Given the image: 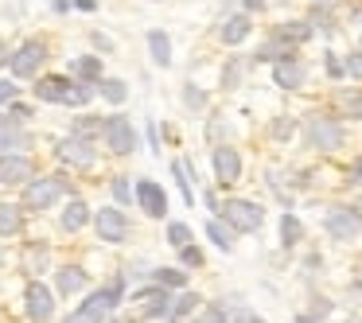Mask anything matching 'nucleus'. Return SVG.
I'll return each instance as SVG.
<instances>
[{
	"instance_id": "2eb2a0df",
	"label": "nucleus",
	"mask_w": 362,
	"mask_h": 323,
	"mask_svg": "<svg viewBox=\"0 0 362 323\" xmlns=\"http://www.w3.org/2000/svg\"><path fill=\"white\" fill-rule=\"evenodd\" d=\"M24 304H28V315H32L35 323H43V319H51V312H55V292H51L47 284L32 281L28 292H24Z\"/></svg>"
},
{
	"instance_id": "ea45409f",
	"label": "nucleus",
	"mask_w": 362,
	"mask_h": 323,
	"mask_svg": "<svg viewBox=\"0 0 362 323\" xmlns=\"http://www.w3.org/2000/svg\"><path fill=\"white\" fill-rule=\"evenodd\" d=\"M20 90H24V86H20L16 78H0V105H12L20 98Z\"/></svg>"
},
{
	"instance_id": "6ab92c4d",
	"label": "nucleus",
	"mask_w": 362,
	"mask_h": 323,
	"mask_svg": "<svg viewBox=\"0 0 362 323\" xmlns=\"http://www.w3.org/2000/svg\"><path fill=\"white\" fill-rule=\"evenodd\" d=\"M148 55H152V63H156L160 71L172 66V35H168L164 28H152L148 32Z\"/></svg>"
},
{
	"instance_id": "423d86ee",
	"label": "nucleus",
	"mask_w": 362,
	"mask_h": 323,
	"mask_svg": "<svg viewBox=\"0 0 362 323\" xmlns=\"http://www.w3.org/2000/svg\"><path fill=\"white\" fill-rule=\"evenodd\" d=\"M32 94L35 102L43 105H71V74H40V78H32Z\"/></svg>"
},
{
	"instance_id": "7c9ffc66",
	"label": "nucleus",
	"mask_w": 362,
	"mask_h": 323,
	"mask_svg": "<svg viewBox=\"0 0 362 323\" xmlns=\"http://www.w3.org/2000/svg\"><path fill=\"white\" fill-rule=\"evenodd\" d=\"M281 237H284V245H288V249L300 242V237H304V226L296 222V214H284V218H281Z\"/></svg>"
},
{
	"instance_id": "49530a36",
	"label": "nucleus",
	"mask_w": 362,
	"mask_h": 323,
	"mask_svg": "<svg viewBox=\"0 0 362 323\" xmlns=\"http://www.w3.org/2000/svg\"><path fill=\"white\" fill-rule=\"evenodd\" d=\"M195 323H226V315H222V312H218V307H206V312H203V315H199V319H195Z\"/></svg>"
},
{
	"instance_id": "393cba45",
	"label": "nucleus",
	"mask_w": 362,
	"mask_h": 323,
	"mask_svg": "<svg viewBox=\"0 0 362 323\" xmlns=\"http://www.w3.org/2000/svg\"><path fill=\"white\" fill-rule=\"evenodd\" d=\"M86 281L90 276L82 273L78 265H63L59 269V296H74L78 288H86Z\"/></svg>"
},
{
	"instance_id": "09e8293b",
	"label": "nucleus",
	"mask_w": 362,
	"mask_h": 323,
	"mask_svg": "<svg viewBox=\"0 0 362 323\" xmlns=\"http://www.w3.org/2000/svg\"><path fill=\"white\" fill-rule=\"evenodd\" d=\"M71 8H78V12H98V0H71Z\"/></svg>"
},
{
	"instance_id": "58836bf2",
	"label": "nucleus",
	"mask_w": 362,
	"mask_h": 323,
	"mask_svg": "<svg viewBox=\"0 0 362 323\" xmlns=\"http://www.w3.org/2000/svg\"><path fill=\"white\" fill-rule=\"evenodd\" d=\"M168 242H172L175 249H183V245H191V230L183 226V222H172V226H168Z\"/></svg>"
},
{
	"instance_id": "aec40b11",
	"label": "nucleus",
	"mask_w": 362,
	"mask_h": 323,
	"mask_svg": "<svg viewBox=\"0 0 362 323\" xmlns=\"http://www.w3.org/2000/svg\"><path fill=\"white\" fill-rule=\"evenodd\" d=\"M335 105H339V113H343V117L362 121V86H343L335 94Z\"/></svg>"
},
{
	"instance_id": "ddd939ff",
	"label": "nucleus",
	"mask_w": 362,
	"mask_h": 323,
	"mask_svg": "<svg viewBox=\"0 0 362 323\" xmlns=\"http://www.w3.org/2000/svg\"><path fill=\"white\" fill-rule=\"evenodd\" d=\"M94 226H98V237H102V242H125V234H129V222H125V214H121V206H102V211L94 214Z\"/></svg>"
},
{
	"instance_id": "20e7f679",
	"label": "nucleus",
	"mask_w": 362,
	"mask_h": 323,
	"mask_svg": "<svg viewBox=\"0 0 362 323\" xmlns=\"http://www.w3.org/2000/svg\"><path fill=\"white\" fill-rule=\"evenodd\" d=\"M102 141H105V148L117 152V156H133L136 152L133 121H129L125 113H110V117H105V129H102Z\"/></svg>"
},
{
	"instance_id": "f257e3e1",
	"label": "nucleus",
	"mask_w": 362,
	"mask_h": 323,
	"mask_svg": "<svg viewBox=\"0 0 362 323\" xmlns=\"http://www.w3.org/2000/svg\"><path fill=\"white\" fill-rule=\"evenodd\" d=\"M47 59H51V43L43 40V35H28L20 47H12L8 71H12V78H16V82H32V78H40V74H43Z\"/></svg>"
},
{
	"instance_id": "3c124183",
	"label": "nucleus",
	"mask_w": 362,
	"mask_h": 323,
	"mask_svg": "<svg viewBox=\"0 0 362 323\" xmlns=\"http://www.w3.org/2000/svg\"><path fill=\"white\" fill-rule=\"evenodd\" d=\"M312 8H327V12H335L339 8V0H308Z\"/></svg>"
},
{
	"instance_id": "4be33fe9",
	"label": "nucleus",
	"mask_w": 362,
	"mask_h": 323,
	"mask_svg": "<svg viewBox=\"0 0 362 323\" xmlns=\"http://www.w3.org/2000/svg\"><path fill=\"white\" fill-rule=\"evenodd\" d=\"M292 51H296V47H288V43H284V40H276V35H273V32H269V40H265V43H261V47H257V51H253V63H269V66H273V63H276V59H284V55H292Z\"/></svg>"
},
{
	"instance_id": "f3484780",
	"label": "nucleus",
	"mask_w": 362,
	"mask_h": 323,
	"mask_svg": "<svg viewBox=\"0 0 362 323\" xmlns=\"http://www.w3.org/2000/svg\"><path fill=\"white\" fill-rule=\"evenodd\" d=\"M273 35H276V40H284L288 47L300 51V47H304V43L315 35V28L308 24V16H304V20H281V24L273 28Z\"/></svg>"
},
{
	"instance_id": "4d7b16f0",
	"label": "nucleus",
	"mask_w": 362,
	"mask_h": 323,
	"mask_svg": "<svg viewBox=\"0 0 362 323\" xmlns=\"http://www.w3.org/2000/svg\"><path fill=\"white\" fill-rule=\"evenodd\" d=\"M358 47H362V40H358Z\"/></svg>"
},
{
	"instance_id": "603ef678",
	"label": "nucleus",
	"mask_w": 362,
	"mask_h": 323,
	"mask_svg": "<svg viewBox=\"0 0 362 323\" xmlns=\"http://www.w3.org/2000/svg\"><path fill=\"white\" fill-rule=\"evenodd\" d=\"M346 16H351V24H362V4H351V12H346Z\"/></svg>"
},
{
	"instance_id": "9b49d317",
	"label": "nucleus",
	"mask_w": 362,
	"mask_h": 323,
	"mask_svg": "<svg viewBox=\"0 0 362 323\" xmlns=\"http://www.w3.org/2000/svg\"><path fill=\"white\" fill-rule=\"evenodd\" d=\"M327 234L335 237V242H354V237L362 234L358 211H351V206H335V211L327 214Z\"/></svg>"
},
{
	"instance_id": "c85d7f7f",
	"label": "nucleus",
	"mask_w": 362,
	"mask_h": 323,
	"mask_svg": "<svg viewBox=\"0 0 362 323\" xmlns=\"http://www.w3.org/2000/svg\"><path fill=\"white\" fill-rule=\"evenodd\" d=\"M206 237H211V242L218 245V249H226V253L234 249V230H226L222 222H214V218L206 222Z\"/></svg>"
},
{
	"instance_id": "2f4dec72",
	"label": "nucleus",
	"mask_w": 362,
	"mask_h": 323,
	"mask_svg": "<svg viewBox=\"0 0 362 323\" xmlns=\"http://www.w3.org/2000/svg\"><path fill=\"white\" fill-rule=\"evenodd\" d=\"M156 284L160 288H183V284H187V273H183V269H156Z\"/></svg>"
},
{
	"instance_id": "0eeeda50",
	"label": "nucleus",
	"mask_w": 362,
	"mask_h": 323,
	"mask_svg": "<svg viewBox=\"0 0 362 323\" xmlns=\"http://www.w3.org/2000/svg\"><path fill=\"white\" fill-rule=\"evenodd\" d=\"M218 43L222 47H242L245 40L253 35V16L245 8H238V12H230V16H222V24H218Z\"/></svg>"
},
{
	"instance_id": "39448f33",
	"label": "nucleus",
	"mask_w": 362,
	"mask_h": 323,
	"mask_svg": "<svg viewBox=\"0 0 362 323\" xmlns=\"http://www.w3.org/2000/svg\"><path fill=\"white\" fill-rule=\"evenodd\" d=\"M222 218H226L230 230H238V234H250V230H261L265 211H261L257 203H245V199H230V203L222 206Z\"/></svg>"
},
{
	"instance_id": "e433bc0d",
	"label": "nucleus",
	"mask_w": 362,
	"mask_h": 323,
	"mask_svg": "<svg viewBox=\"0 0 362 323\" xmlns=\"http://www.w3.org/2000/svg\"><path fill=\"white\" fill-rule=\"evenodd\" d=\"M110 191H113V199L121 203V211H125V206L133 203V187H129V180H125V175H117V180L110 183Z\"/></svg>"
},
{
	"instance_id": "c9c22d12",
	"label": "nucleus",
	"mask_w": 362,
	"mask_h": 323,
	"mask_svg": "<svg viewBox=\"0 0 362 323\" xmlns=\"http://www.w3.org/2000/svg\"><path fill=\"white\" fill-rule=\"evenodd\" d=\"M343 66H346V78L362 82V47L346 51V55H343Z\"/></svg>"
},
{
	"instance_id": "f03ea898",
	"label": "nucleus",
	"mask_w": 362,
	"mask_h": 323,
	"mask_svg": "<svg viewBox=\"0 0 362 323\" xmlns=\"http://www.w3.org/2000/svg\"><path fill=\"white\" fill-rule=\"evenodd\" d=\"M304 136H308V144H312L315 152H339L343 148V141H346V129H343V121L339 117H331V113H308L304 117Z\"/></svg>"
},
{
	"instance_id": "7ed1b4c3",
	"label": "nucleus",
	"mask_w": 362,
	"mask_h": 323,
	"mask_svg": "<svg viewBox=\"0 0 362 323\" xmlns=\"http://www.w3.org/2000/svg\"><path fill=\"white\" fill-rule=\"evenodd\" d=\"M59 195H66V175H32L24 191L28 211H47L59 203Z\"/></svg>"
},
{
	"instance_id": "473e14b6",
	"label": "nucleus",
	"mask_w": 362,
	"mask_h": 323,
	"mask_svg": "<svg viewBox=\"0 0 362 323\" xmlns=\"http://www.w3.org/2000/svg\"><path fill=\"white\" fill-rule=\"evenodd\" d=\"M172 175H175V183H180V191H183V203L195 206V191H191V183H187V164H183V160L172 164Z\"/></svg>"
},
{
	"instance_id": "5701e85b",
	"label": "nucleus",
	"mask_w": 362,
	"mask_h": 323,
	"mask_svg": "<svg viewBox=\"0 0 362 323\" xmlns=\"http://www.w3.org/2000/svg\"><path fill=\"white\" fill-rule=\"evenodd\" d=\"M71 74L74 78H86V82H98L105 74V66H102V55H94V51H90V55H78L71 63Z\"/></svg>"
},
{
	"instance_id": "37998d69",
	"label": "nucleus",
	"mask_w": 362,
	"mask_h": 323,
	"mask_svg": "<svg viewBox=\"0 0 362 323\" xmlns=\"http://www.w3.org/2000/svg\"><path fill=\"white\" fill-rule=\"evenodd\" d=\"M180 253H183V265H191V269H199V265H203V253H199L195 245H183Z\"/></svg>"
},
{
	"instance_id": "c03bdc74",
	"label": "nucleus",
	"mask_w": 362,
	"mask_h": 323,
	"mask_svg": "<svg viewBox=\"0 0 362 323\" xmlns=\"http://www.w3.org/2000/svg\"><path fill=\"white\" fill-rule=\"evenodd\" d=\"M8 113H12V117H16V121H28V117H32L35 110H32V105H24V102H20V98H16V102L8 105Z\"/></svg>"
},
{
	"instance_id": "4468645a",
	"label": "nucleus",
	"mask_w": 362,
	"mask_h": 323,
	"mask_svg": "<svg viewBox=\"0 0 362 323\" xmlns=\"http://www.w3.org/2000/svg\"><path fill=\"white\" fill-rule=\"evenodd\" d=\"M24 148H32V136H28V129H24V121H16L8 113H0V156L4 152H24Z\"/></svg>"
},
{
	"instance_id": "b1692460",
	"label": "nucleus",
	"mask_w": 362,
	"mask_h": 323,
	"mask_svg": "<svg viewBox=\"0 0 362 323\" xmlns=\"http://www.w3.org/2000/svg\"><path fill=\"white\" fill-rule=\"evenodd\" d=\"M102 129H105V117H98L94 110H86L82 117H74L71 133L74 136H86V141H98V136H102Z\"/></svg>"
},
{
	"instance_id": "412c9836",
	"label": "nucleus",
	"mask_w": 362,
	"mask_h": 323,
	"mask_svg": "<svg viewBox=\"0 0 362 323\" xmlns=\"http://www.w3.org/2000/svg\"><path fill=\"white\" fill-rule=\"evenodd\" d=\"M94 90H98V98H105L110 105H125V98H129V82L125 78H98L94 82Z\"/></svg>"
},
{
	"instance_id": "c756f323",
	"label": "nucleus",
	"mask_w": 362,
	"mask_h": 323,
	"mask_svg": "<svg viewBox=\"0 0 362 323\" xmlns=\"http://www.w3.org/2000/svg\"><path fill=\"white\" fill-rule=\"evenodd\" d=\"M199 304H203V300H199V296H195V292H183V296H180V300H175V307H168V315H172V319H175V323H180V319H187V315H191V312H195V307H199Z\"/></svg>"
},
{
	"instance_id": "8fccbe9b",
	"label": "nucleus",
	"mask_w": 362,
	"mask_h": 323,
	"mask_svg": "<svg viewBox=\"0 0 362 323\" xmlns=\"http://www.w3.org/2000/svg\"><path fill=\"white\" fill-rule=\"evenodd\" d=\"M8 55H12V47H8V43H4V35H0V71L8 66Z\"/></svg>"
},
{
	"instance_id": "6e6d98bb",
	"label": "nucleus",
	"mask_w": 362,
	"mask_h": 323,
	"mask_svg": "<svg viewBox=\"0 0 362 323\" xmlns=\"http://www.w3.org/2000/svg\"><path fill=\"white\" fill-rule=\"evenodd\" d=\"M269 4H281V8H284V4H288V0H269Z\"/></svg>"
},
{
	"instance_id": "79ce46f5",
	"label": "nucleus",
	"mask_w": 362,
	"mask_h": 323,
	"mask_svg": "<svg viewBox=\"0 0 362 323\" xmlns=\"http://www.w3.org/2000/svg\"><path fill=\"white\" fill-rule=\"evenodd\" d=\"M292 133H296V121H292V117H276L273 121V136H276V141H288Z\"/></svg>"
},
{
	"instance_id": "864d4df0",
	"label": "nucleus",
	"mask_w": 362,
	"mask_h": 323,
	"mask_svg": "<svg viewBox=\"0 0 362 323\" xmlns=\"http://www.w3.org/2000/svg\"><path fill=\"white\" fill-rule=\"evenodd\" d=\"M51 8H55L59 16H63V12H71V0H51Z\"/></svg>"
},
{
	"instance_id": "4c0bfd02",
	"label": "nucleus",
	"mask_w": 362,
	"mask_h": 323,
	"mask_svg": "<svg viewBox=\"0 0 362 323\" xmlns=\"http://www.w3.org/2000/svg\"><path fill=\"white\" fill-rule=\"evenodd\" d=\"M183 105H187V110H203V105H206V94L195 86V82H187V86H183Z\"/></svg>"
},
{
	"instance_id": "1a4fd4ad",
	"label": "nucleus",
	"mask_w": 362,
	"mask_h": 323,
	"mask_svg": "<svg viewBox=\"0 0 362 323\" xmlns=\"http://www.w3.org/2000/svg\"><path fill=\"white\" fill-rule=\"evenodd\" d=\"M55 156L59 160H66V164H74V168H94V160H98V148H94V141H86V136H63V141L55 144Z\"/></svg>"
},
{
	"instance_id": "de8ad7c7",
	"label": "nucleus",
	"mask_w": 362,
	"mask_h": 323,
	"mask_svg": "<svg viewBox=\"0 0 362 323\" xmlns=\"http://www.w3.org/2000/svg\"><path fill=\"white\" fill-rule=\"evenodd\" d=\"M242 8L250 12V16H257V12H265V8H269V0H242Z\"/></svg>"
},
{
	"instance_id": "72a5a7b5",
	"label": "nucleus",
	"mask_w": 362,
	"mask_h": 323,
	"mask_svg": "<svg viewBox=\"0 0 362 323\" xmlns=\"http://www.w3.org/2000/svg\"><path fill=\"white\" fill-rule=\"evenodd\" d=\"M144 300H148V307H144V315H152V319H160V315H168V296H164V288H156V292H144Z\"/></svg>"
},
{
	"instance_id": "cd10ccee",
	"label": "nucleus",
	"mask_w": 362,
	"mask_h": 323,
	"mask_svg": "<svg viewBox=\"0 0 362 323\" xmlns=\"http://www.w3.org/2000/svg\"><path fill=\"white\" fill-rule=\"evenodd\" d=\"M20 226H24V211H20V206H12V203H0V237L16 234Z\"/></svg>"
},
{
	"instance_id": "bb28decb",
	"label": "nucleus",
	"mask_w": 362,
	"mask_h": 323,
	"mask_svg": "<svg viewBox=\"0 0 362 323\" xmlns=\"http://www.w3.org/2000/svg\"><path fill=\"white\" fill-rule=\"evenodd\" d=\"M90 222V206L82 203V199H71L63 211V230H82Z\"/></svg>"
},
{
	"instance_id": "dca6fc26",
	"label": "nucleus",
	"mask_w": 362,
	"mask_h": 323,
	"mask_svg": "<svg viewBox=\"0 0 362 323\" xmlns=\"http://www.w3.org/2000/svg\"><path fill=\"white\" fill-rule=\"evenodd\" d=\"M136 203H141V211L148 214V218H164L168 214V199H164V187L152 180H141L136 183Z\"/></svg>"
},
{
	"instance_id": "5fc2aeb1",
	"label": "nucleus",
	"mask_w": 362,
	"mask_h": 323,
	"mask_svg": "<svg viewBox=\"0 0 362 323\" xmlns=\"http://www.w3.org/2000/svg\"><path fill=\"white\" fill-rule=\"evenodd\" d=\"M351 180H354V183L362 180V160H354V168H351Z\"/></svg>"
},
{
	"instance_id": "a18cd8bd",
	"label": "nucleus",
	"mask_w": 362,
	"mask_h": 323,
	"mask_svg": "<svg viewBox=\"0 0 362 323\" xmlns=\"http://www.w3.org/2000/svg\"><path fill=\"white\" fill-rule=\"evenodd\" d=\"M90 43H94V47L102 51V55H110V51H113V40H110V35H102V32L90 35Z\"/></svg>"
},
{
	"instance_id": "f8f14e48",
	"label": "nucleus",
	"mask_w": 362,
	"mask_h": 323,
	"mask_svg": "<svg viewBox=\"0 0 362 323\" xmlns=\"http://www.w3.org/2000/svg\"><path fill=\"white\" fill-rule=\"evenodd\" d=\"M211 164H214V180L226 183V187L242 180V156H238V148H230V144H218V148L211 152Z\"/></svg>"
},
{
	"instance_id": "a211bd4d",
	"label": "nucleus",
	"mask_w": 362,
	"mask_h": 323,
	"mask_svg": "<svg viewBox=\"0 0 362 323\" xmlns=\"http://www.w3.org/2000/svg\"><path fill=\"white\" fill-rule=\"evenodd\" d=\"M250 63H253V59H245V55H226L218 86H222V90H238V86L245 82V71H250Z\"/></svg>"
},
{
	"instance_id": "f704fd0d",
	"label": "nucleus",
	"mask_w": 362,
	"mask_h": 323,
	"mask_svg": "<svg viewBox=\"0 0 362 323\" xmlns=\"http://www.w3.org/2000/svg\"><path fill=\"white\" fill-rule=\"evenodd\" d=\"M323 71H327L331 82H343L346 78V66H343V59H339L335 51H327V55H323Z\"/></svg>"
},
{
	"instance_id": "9d476101",
	"label": "nucleus",
	"mask_w": 362,
	"mask_h": 323,
	"mask_svg": "<svg viewBox=\"0 0 362 323\" xmlns=\"http://www.w3.org/2000/svg\"><path fill=\"white\" fill-rule=\"evenodd\" d=\"M32 175H35L32 156H24V152H4V156H0V183H4V187L28 183Z\"/></svg>"
},
{
	"instance_id": "a19ab883",
	"label": "nucleus",
	"mask_w": 362,
	"mask_h": 323,
	"mask_svg": "<svg viewBox=\"0 0 362 323\" xmlns=\"http://www.w3.org/2000/svg\"><path fill=\"white\" fill-rule=\"evenodd\" d=\"M63 323H102V312H94V307H86V304H82L78 312H74V315H66Z\"/></svg>"
},
{
	"instance_id": "6e6552de",
	"label": "nucleus",
	"mask_w": 362,
	"mask_h": 323,
	"mask_svg": "<svg viewBox=\"0 0 362 323\" xmlns=\"http://www.w3.org/2000/svg\"><path fill=\"white\" fill-rule=\"evenodd\" d=\"M273 82L281 90H304L308 86V63L292 51V55H284V59H276L273 63Z\"/></svg>"
},
{
	"instance_id": "a878e982",
	"label": "nucleus",
	"mask_w": 362,
	"mask_h": 323,
	"mask_svg": "<svg viewBox=\"0 0 362 323\" xmlns=\"http://www.w3.org/2000/svg\"><path fill=\"white\" fill-rule=\"evenodd\" d=\"M121 292H125V284H121V281H113L110 288L94 292V296L86 300V307H94V312H110V307H117V304H121Z\"/></svg>"
}]
</instances>
